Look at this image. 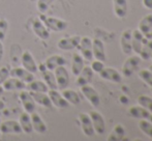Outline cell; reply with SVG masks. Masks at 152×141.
I'll return each mask as SVG.
<instances>
[{
    "label": "cell",
    "mask_w": 152,
    "mask_h": 141,
    "mask_svg": "<svg viewBox=\"0 0 152 141\" xmlns=\"http://www.w3.org/2000/svg\"><path fill=\"white\" fill-rule=\"evenodd\" d=\"M39 19L42 21L46 27L50 31H54V32H61L64 31L68 26V23L65 20L60 18H56V17H47L45 14H42Z\"/></svg>",
    "instance_id": "6da1fadb"
},
{
    "label": "cell",
    "mask_w": 152,
    "mask_h": 141,
    "mask_svg": "<svg viewBox=\"0 0 152 141\" xmlns=\"http://www.w3.org/2000/svg\"><path fill=\"white\" fill-rule=\"evenodd\" d=\"M141 60L142 59L138 55H132V56H129L128 58H126L121 69L122 76L124 77L132 76L136 70H139V65L141 63Z\"/></svg>",
    "instance_id": "7a4b0ae2"
},
{
    "label": "cell",
    "mask_w": 152,
    "mask_h": 141,
    "mask_svg": "<svg viewBox=\"0 0 152 141\" xmlns=\"http://www.w3.org/2000/svg\"><path fill=\"white\" fill-rule=\"evenodd\" d=\"M53 72H54L55 78H56L57 88L59 90L67 88V86L69 85V74H68L66 68L64 65H61V67L56 68Z\"/></svg>",
    "instance_id": "3957f363"
},
{
    "label": "cell",
    "mask_w": 152,
    "mask_h": 141,
    "mask_svg": "<svg viewBox=\"0 0 152 141\" xmlns=\"http://www.w3.org/2000/svg\"><path fill=\"white\" fill-rule=\"evenodd\" d=\"M0 131L4 135H20V134L23 133L19 121L14 120V119L1 121Z\"/></svg>",
    "instance_id": "277c9868"
},
{
    "label": "cell",
    "mask_w": 152,
    "mask_h": 141,
    "mask_svg": "<svg viewBox=\"0 0 152 141\" xmlns=\"http://www.w3.org/2000/svg\"><path fill=\"white\" fill-rule=\"evenodd\" d=\"M80 91L83 95L85 97V99L89 102L93 107H98L100 104V98L98 93L91 86L90 84L83 85L80 87Z\"/></svg>",
    "instance_id": "5b68a950"
},
{
    "label": "cell",
    "mask_w": 152,
    "mask_h": 141,
    "mask_svg": "<svg viewBox=\"0 0 152 141\" xmlns=\"http://www.w3.org/2000/svg\"><path fill=\"white\" fill-rule=\"evenodd\" d=\"M79 51L81 52V55L83 56L84 60L92 61L93 59V54H92V40L88 36H83L81 37L80 43L78 47Z\"/></svg>",
    "instance_id": "8992f818"
},
{
    "label": "cell",
    "mask_w": 152,
    "mask_h": 141,
    "mask_svg": "<svg viewBox=\"0 0 152 141\" xmlns=\"http://www.w3.org/2000/svg\"><path fill=\"white\" fill-rule=\"evenodd\" d=\"M19 100H20L22 107L24 109V111L28 113H32L35 111L36 104L34 102L33 98H32L30 91H27L25 89L20 90V95H19Z\"/></svg>",
    "instance_id": "52a82bcc"
},
{
    "label": "cell",
    "mask_w": 152,
    "mask_h": 141,
    "mask_svg": "<svg viewBox=\"0 0 152 141\" xmlns=\"http://www.w3.org/2000/svg\"><path fill=\"white\" fill-rule=\"evenodd\" d=\"M10 76L14 77V78H18L21 81L25 82L26 84L30 83L32 80L35 79L34 74L29 70H27L26 69H24L23 67H16L12 68V70H10Z\"/></svg>",
    "instance_id": "ba28073f"
},
{
    "label": "cell",
    "mask_w": 152,
    "mask_h": 141,
    "mask_svg": "<svg viewBox=\"0 0 152 141\" xmlns=\"http://www.w3.org/2000/svg\"><path fill=\"white\" fill-rule=\"evenodd\" d=\"M32 30L34 35L40 40H47L50 38V30L47 28L46 25L42 23L39 18H35L32 21Z\"/></svg>",
    "instance_id": "9c48e42d"
},
{
    "label": "cell",
    "mask_w": 152,
    "mask_h": 141,
    "mask_svg": "<svg viewBox=\"0 0 152 141\" xmlns=\"http://www.w3.org/2000/svg\"><path fill=\"white\" fill-rule=\"evenodd\" d=\"M89 116H90L92 125H93L94 132L98 135H104L106 132V123H104L102 115L97 111H91L89 113Z\"/></svg>",
    "instance_id": "30bf717a"
},
{
    "label": "cell",
    "mask_w": 152,
    "mask_h": 141,
    "mask_svg": "<svg viewBox=\"0 0 152 141\" xmlns=\"http://www.w3.org/2000/svg\"><path fill=\"white\" fill-rule=\"evenodd\" d=\"M81 36L79 35H72L69 37H63L58 40L57 47L62 51H72L78 47L80 43Z\"/></svg>",
    "instance_id": "8fae6325"
},
{
    "label": "cell",
    "mask_w": 152,
    "mask_h": 141,
    "mask_svg": "<svg viewBox=\"0 0 152 141\" xmlns=\"http://www.w3.org/2000/svg\"><path fill=\"white\" fill-rule=\"evenodd\" d=\"M48 95L52 102V105L58 109H65L69 106V103L64 99L61 93H59L58 89H49Z\"/></svg>",
    "instance_id": "7c38bea8"
},
{
    "label": "cell",
    "mask_w": 152,
    "mask_h": 141,
    "mask_svg": "<svg viewBox=\"0 0 152 141\" xmlns=\"http://www.w3.org/2000/svg\"><path fill=\"white\" fill-rule=\"evenodd\" d=\"M92 54H93V58L96 60L100 61H106V51H104V45L100 38H93L92 40Z\"/></svg>",
    "instance_id": "4fadbf2b"
},
{
    "label": "cell",
    "mask_w": 152,
    "mask_h": 141,
    "mask_svg": "<svg viewBox=\"0 0 152 141\" xmlns=\"http://www.w3.org/2000/svg\"><path fill=\"white\" fill-rule=\"evenodd\" d=\"M99 76L102 79L107 81H110L113 83H120L122 81V75L118 72L116 69H113V68H106L100 70Z\"/></svg>",
    "instance_id": "5bb4252c"
},
{
    "label": "cell",
    "mask_w": 152,
    "mask_h": 141,
    "mask_svg": "<svg viewBox=\"0 0 152 141\" xmlns=\"http://www.w3.org/2000/svg\"><path fill=\"white\" fill-rule=\"evenodd\" d=\"M79 120H80L81 128H82V132L84 133V135L87 136V137L94 136L95 132H94L93 125H92V121L89 114H87V113H80L79 114Z\"/></svg>",
    "instance_id": "9a60e30c"
},
{
    "label": "cell",
    "mask_w": 152,
    "mask_h": 141,
    "mask_svg": "<svg viewBox=\"0 0 152 141\" xmlns=\"http://www.w3.org/2000/svg\"><path fill=\"white\" fill-rule=\"evenodd\" d=\"M21 63H22V67L24 69H26L29 72L35 74L38 70L37 65H36V61L34 59L33 55L31 54L30 51H24L22 53V56H21Z\"/></svg>",
    "instance_id": "2e32d148"
},
{
    "label": "cell",
    "mask_w": 152,
    "mask_h": 141,
    "mask_svg": "<svg viewBox=\"0 0 152 141\" xmlns=\"http://www.w3.org/2000/svg\"><path fill=\"white\" fill-rule=\"evenodd\" d=\"M26 83L21 81L18 78H14V77H8L5 81L3 82L2 86H3L4 90L7 91H17V90H23L26 88Z\"/></svg>",
    "instance_id": "e0dca14e"
},
{
    "label": "cell",
    "mask_w": 152,
    "mask_h": 141,
    "mask_svg": "<svg viewBox=\"0 0 152 141\" xmlns=\"http://www.w3.org/2000/svg\"><path fill=\"white\" fill-rule=\"evenodd\" d=\"M93 74H94V72L92 70L91 67H89V65H84V68L81 70V73L77 76L76 84L78 85L79 87L83 86V85H86V84H90L92 82Z\"/></svg>",
    "instance_id": "ac0fdd59"
},
{
    "label": "cell",
    "mask_w": 152,
    "mask_h": 141,
    "mask_svg": "<svg viewBox=\"0 0 152 141\" xmlns=\"http://www.w3.org/2000/svg\"><path fill=\"white\" fill-rule=\"evenodd\" d=\"M120 47L124 54L129 55L132 52V30L126 29L121 33L120 37Z\"/></svg>",
    "instance_id": "d6986e66"
},
{
    "label": "cell",
    "mask_w": 152,
    "mask_h": 141,
    "mask_svg": "<svg viewBox=\"0 0 152 141\" xmlns=\"http://www.w3.org/2000/svg\"><path fill=\"white\" fill-rule=\"evenodd\" d=\"M31 121H32V127H33V131L38 134H45L48 130L47 125L44 120H42V116L38 114L37 112H32L30 113Z\"/></svg>",
    "instance_id": "ffe728a7"
},
{
    "label": "cell",
    "mask_w": 152,
    "mask_h": 141,
    "mask_svg": "<svg viewBox=\"0 0 152 141\" xmlns=\"http://www.w3.org/2000/svg\"><path fill=\"white\" fill-rule=\"evenodd\" d=\"M65 65H66V59L62 55H58V54L51 55L45 61V65L47 67V69L50 70H54L56 68Z\"/></svg>",
    "instance_id": "44dd1931"
},
{
    "label": "cell",
    "mask_w": 152,
    "mask_h": 141,
    "mask_svg": "<svg viewBox=\"0 0 152 141\" xmlns=\"http://www.w3.org/2000/svg\"><path fill=\"white\" fill-rule=\"evenodd\" d=\"M19 123L21 126V129H22L23 133L25 134H31L33 132V127H32V121H31V116L30 113L22 112L19 116Z\"/></svg>",
    "instance_id": "7402d4cb"
},
{
    "label": "cell",
    "mask_w": 152,
    "mask_h": 141,
    "mask_svg": "<svg viewBox=\"0 0 152 141\" xmlns=\"http://www.w3.org/2000/svg\"><path fill=\"white\" fill-rule=\"evenodd\" d=\"M30 93L32 98H33L34 102H35V104L48 109L52 108L53 105L48 93H34V91H30Z\"/></svg>",
    "instance_id": "603a6c76"
},
{
    "label": "cell",
    "mask_w": 152,
    "mask_h": 141,
    "mask_svg": "<svg viewBox=\"0 0 152 141\" xmlns=\"http://www.w3.org/2000/svg\"><path fill=\"white\" fill-rule=\"evenodd\" d=\"M114 14L118 19H123L127 15V0H112Z\"/></svg>",
    "instance_id": "cb8c5ba5"
},
{
    "label": "cell",
    "mask_w": 152,
    "mask_h": 141,
    "mask_svg": "<svg viewBox=\"0 0 152 141\" xmlns=\"http://www.w3.org/2000/svg\"><path fill=\"white\" fill-rule=\"evenodd\" d=\"M143 40H144V35L139 29L132 30V51L137 54H139L142 49Z\"/></svg>",
    "instance_id": "d4e9b609"
},
{
    "label": "cell",
    "mask_w": 152,
    "mask_h": 141,
    "mask_svg": "<svg viewBox=\"0 0 152 141\" xmlns=\"http://www.w3.org/2000/svg\"><path fill=\"white\" fill-rule=\"evenodd\" d=\"M84 68V58L80 53H74L72 56V74L77 77Z\"/></svg>",
    "instance_id": "484cf974"
},
{
    "label": "cell",
    "mask_w": 152,
    "mask_h": 141,
    "mask_svg": "<svg viewBox=\"0 0 152 141\" xmlns=\"http://www.w3.org/2000/svg\"><path fill=\"white\" fill-rule=\"evenodd\" d=\"M128 115L134 118L138 119H148L149 115L151 114V112H149L148 110H146L145 108H143L142 106H132L128 109Z\"/></svg>",
    "instance_id": "4316f807"
},
{
    "label": "cell",
    "mask_w": 152,
    "mask_h": 141,
    "mask_svg": "<svg viewBox=\"0 0 152 141\" xmlns=\"http://www.w3.org/2000/svg\"><path fill=\"white\" fill-rule=\"evenodd\" d=\"M62 95L64 97V99L72 105H79L81 103V99L79 93H77L74 89H68V88H64L62 89Z\"/></svg>",
    "instance_id": "83f0119b"
},
{
    "label": "cell",
    "mask_w": 152,
    "mask_h": 141,
    "mask_svg": "<svg viewBox=\"0 0 152 141\" xmlns=\"http://www.w3.org/2000/svg\"><path fill=\"white\" fill-rule=\"evenodd\" d=\"M29 91H34V93H48L49 87L44 81L40 80H32L30 83H28L26 86Z\"/></svg>",
    "instance_id": "f1b7e54d"
},
{
    "label": "cell",
    "mask_w": 152,
    "mask_h": 141,
    "mask_svg": "<svg viewBox=\"0 0 152 141\" xmlns=\"http://www.w3.org/2000/svg\"><path fill=\"white\" fill-rule=\"evenodd\" d=\"M138 29L144 35H146L147 33H150L152 29V14H148L145 17H143L142 20L139 23Z\"/></svg>",
    "instance_id": "f546056e"
},
{
    "label": "cell",
    "mask_w": 152,
    "mask_h": 141,
    "mask_svg": "<svg viewBox=\"0 0 152 141\" xmlns=\"http://www.w3.org/2000/svg\"><path fill=\"white\" fill-rule=\"evenodd\" d=\"M42 76L44 78V82L48 85L49 89H58L57 88L56 78H55V75L53 70H44V72H42Z\"/></svg>",
    "instance_id": "4dcf8cb0"
},
{
    "label": "cell",
    "mask_w": 152,
    "mask_h": 141,
    "mask_svg": "<svg viewBox=\"0 0 152 141\" xmlns=\"http://www.w3.org/2000/svg\"><path fill=\"white\" fill-rule=\"evenodd\" d=\"M124 134H125V130L124 127L120 123H117L113 130L111 131L110 135L108 137L109 141H120L122 140V138L124 137Z\"/></svg>",
    "instance_id": "1f68e13d"
},
{
    "label": "cell",
    "mask_w": 152,
    "mask_h": 141,
    "mask_svg": "<svg viewBox=\"0 0 152 141\" xmlns=\"http://www.w3.org/2000/svg\"><path fill=\"white\" fill-rule=\"evenodd\" d=\"M141 59H144V60H148L150 59L151 55H152V40H146V43H143L142 49H141L140 53Z\"/></svg>",
    "instance_id": "d6a6232c"
},
{
    "label": "cell",
    "mask_w": 152,
    "mask_h": 141,
    "mask_svg": "<svg viewBox=\"0 0 152 141\" xmlns=\"http://www.w3.org/2000/svg\"><path fill=\"white\" fill-rule=\"evenodd\" d=\"M137 101H138L139 105L142 106L143 108H145L146 110H148L149 112L152 113V98L145 95H141L138 97Z\"/></svg>",
    "instance_id": "836d02e7"
},
{
    "label": "cell",
    "mask_w": 152,
    "mask_h": 141,
    "mask_svg": "<svg viewBox=\"0 0 152 141\" xmlns=\"http://www.w3.org/2000/svg\"><path fill=\"white\" fill-rule=\"evenodd\" d=\"M139 128L145 135H147L152 139V123L148 119H141L139 121Z\"/></svg>",
    "instance_id": "e575fe53"
},
{
    "label": "cell",
    "mask_w": 152,
    "mask_h": 141,
    "mask_svg": "<svg viewBox=\"0 0 152 141\" xmlns=\"http://www.w3.org/2000/svg\"><path fill=\"white\" fill-rule=\"evenodd\" d=\"M138 75L139 77L141 78V80L143 81V82H145L147 85H148L149 87L151 88L152 90V72L150 70H140L138 72Z\"/></svg>",
    "instance_id": "d590c367"
},
{
    "label": "cell",
    "mask_w": 152,
    "mask_h": 141,
    "mask_svg": "<svg viewBox=\"0 0 152 141\" xmlns=\"http://www.w3.org/2000/svg\"><path fill=\"white\" fill-rule=\"evenodd\" d=\"M54 1L55 0H37V3H36L37 10L40 14H46L50 6L54 3Z\"/></svg>",
    "instance_id": "8d00e7d4"
},
{
    "label": "cell",
    "mask_w": 152,
    "mask_h": 141,
    "mask_svg": "<svg viewBox=\"0 0 152 141\" xmlns=\"http://www.w3.org/2000/svg\"><path fill=\"white\" fill-rule=\"evenodd\" d=\"M8 27H10V24H8L7 20L6 19H0V40L3 42L5 40L6 33L8 31Z\"/></svg>",
    "instance_id": "74e56055"
},
{
    "label": "cell",
    "mask_w": 152,
    "mask_h": 141,
    "mask_svg": "<svg viewBox=\"0 0 152 141\" xmlns=\"http://www.w3.org/2000/svg\"><path fill=\"white\" fill-rule=\"evenodd\" d=\"M10 77V69L7 67L0 68V85L3 84V82Z\"/></svg>",
    "instance_id": "f35d334b"
},
{
    "label": "cell",
    "mask_w": 152,
    "mask_h": 141,
    "mask_svg": "<svg viewBox=\"0 0 152 141\" xmlns=\"http://www.w3.org/2000/svg\"><path fill=\"white\" fill-rule=\"evenodd\" d=\"M90 67H91V69H92V70H93L94 73H97V74H98V73H99L100 70L104 68V61L96 60V59H95V61H92Z\"/></svg>",
    "instance_id": "ab89813d"
},
{
    "label": "cell",
    "mask_w": 152,
    "mask_h": 141,
    "mask_svg": "<svg viewBox=\"0 0 152 141\" xmlns=\"http://www.w3.org/2000/svg\"><path fill=\"white\" fill-rule=\"evenodd\" d=\"M143 6L148 10H152V0H142Z\"/></svg>",
    "instance_id": "60d3db41"
},
{
    "label": "cell",
    "mask_w": 152,
    "mask_h": 141,
    "mask_svg": "<svg viewBox=\"0 0 152 141\" xmlns=\"http://www.w3.org/2000/svg\"><path fill=\"white\" fill-rule=\"evenodd\" d=\"M3 56H4V47H3V44H2V42L0 40V61L2 60Z\"/></svg>",
    "instance_id": "b9f144b4"
},
{
    "label": "cell",
    "mask_w": 152,
    "mask_h": 141,
    "mask_svg": "<svg viewBox=\"0 0 152 141\" xmlns=\"http://www.w3.org/2000/svg\"><path fill=\"white\" fill-rule=\"evenodd\" d=\"M4 108H5V103L2 100H0V111L4 110Z\"/></svg>",
    "instance_id": "7bdbcfd3"
},
{
    "label": "cell",
    "mask_w": 152,
    "mask_h": 141,
    "mask_svg": "<svg viewBox=\"0 0 152 141\" xmlns=\"http://www.w3.org/2000/svg\"><path fill=\"white\" fill-rule=\"evenodd\" d=\"M3 93H4V88H3V86H2V85H0V95H3Z\"/></svg>",
    "instance_id": "ee69618b"
},
{
    "label": "cell",
    "mask_w": 152,
    "mask_h": 141,
    "mask_svg": "<svg viewBox=\"0 0 152 141\" xmlns=\"http://www.w3.org/2000/svg\"><path fill=\"white\" fill-rule=\"evenodd\" d=\"M148 120L150 121V123H152V114H150V115H149V117H148Z\"/></svg>",
    "instance_id": "f6af8a7d"
},
{
    "label": "cell",
    "mask_w": 152,
    "mask_h": 141,
    "mask_svg": "<svg viewBox=\"0 0 152 141\" xmlns=\"http://www.w3.org/2000/svg\"><path fill=\"white\" fill-rule=\"evenodd\" d=\"M0 125H1V119H0ZM1 134L2 133H1V131H0V138H1Z\"/></svg>",
    "instance_id": "bcb514c9"
},
{
    "label": "cell",
    "mask_w": 152,
    "mask_h": 141,
    "mask_svg": "<svg viewBox=\"0 0 152 141\" xmlns=\"http://www.w3.org/2000/svg\"><path fill=\"white\" fill-rule=\"evenodd\" d=\"M148 70H151V72H152V65H150V67H149V69H148Z\"/></svg>",
    "instance_id": "7dc6e473"
},
{
    "label": "cell",
    "mask_w": 152,
    "mask_h": 141,
    "mask_svg": "<svg viewBox=\"0 0 152 141\" xmlns=\"http://www.w3.org/2000/svg\"><path fill=\"white\" fill-rule=\"evenodd\" d=\"M150 58H151V59H152V55H151V57H150Z\"/></svg>",
    "instance_id": "c3c4849f"
}]
</instances>
